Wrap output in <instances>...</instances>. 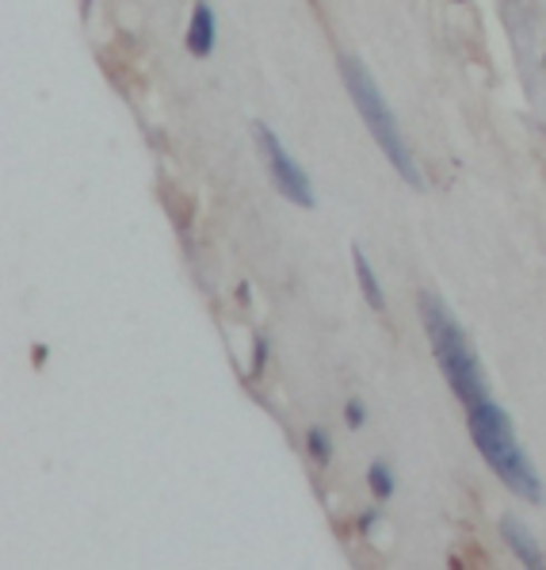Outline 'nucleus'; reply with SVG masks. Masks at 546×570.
Instances as JSON below:
<instances>
[{
	"mask_svg": "<svg viewBox=\"0 0 546 570\" xmlns=\"http://www.w3.org/2000/svg\"><path fill=\"white\" fill-rule=\"evenodd\" d=\"M470 436H474V449L482 452V460L493 468V475L505 482L513 494L527 498V502H543L546 490L543 479L535 475V463L527 460V452L519 449L516 441V425L497 402H478L470 406Z\"/></svg>",
	"mask_w": 546,
	"mask_h": 570,
	"instance_id": "nucleus-1",
	"label": "nucleus"
},
{
	"mask_svg": "<svg viewBox=\"0 0 546 570\" xmlns=\"http://www.w3.org/2000/svg\"><path fill=\"white\" fill-rule=\"evenodd\" d=\"M340 73H345L348 96H351V104H356L359 116H364L367 130H371L375 146L390 157V165L398 169V177L405 184L420 188V173H417V165H413V154H409V146H405V135L398 130V119H394V111L386 108L383 92L375 89V81H371V73L364 69V61L340 58Z\"/></svg>",
	"mask_w": 546,
	"mask_h": 570,
	"instance_id": "nucleus-3",
	"label": "nucleus"
},
{
	"mask_svg": "<svg viewBox=\"0 0 546 570\" xmlns=\"http://www.w3.org/2000/svg\"><path fill=\"white\" fill-rule=\"evenodd\" d=\"M420 318H425L431 356H436L439 372L451 383V391L459 394L463 406L470 410V406H478V402H486L489 399L486 375H482L474 345L466 341V333L459 322H455V314L447 311V303L436 299V295H420Z\"/></svg>",
	"mask_w": 546,
	"mask_h": 570,
	"instance_id": "nucleus-2",
	"label": "nucleus"
},
{
	"mask_svg": "<svg viewBox=\"0 0 546 570\" xmlns=\"http://www.w3.org/2000/svg\"><path fill=\"white\" fill-rule=\"evenodd\" d=\"M188 50L196 58H207L210 50H215V12H210V4H196V12H191V23H188Z\"/></svg>",
	"mask_w": 546,
	"mask_h": 570,
	"instance_id": "nucleus-6",
	"label": "nucleus"
},
{
	"mask_svg": "<svg viewBox=\"0 0 546 570\" xmlns=\"http://www.w3.org/2000/svg\"><path fill=\"white\" fill-rule=\"evenodd\" d=\"M345 421H348L351 429H359V425H364V406H359V402H351V406H348V414H345Z\"/></svg>",
	"mask_w": 546,
	"mask_h": 570,
	"instance_id": "nucleus-10",
	"label": "nucleus"
},
{
	"mask_svg": "<svg viewBox=\"0 0 546 570\" xmlns=\"http://www.w3.org/2000/svg\"><path fill=\"white\" fill-rule=\"evenodd\" d=\"M252 135H257L260 157H264V165H268V177L279 188V196L290 199V204H298V207H314L317 204V199H314V184L302 173V165H298L295 157L284 150V146H279L276 130L264 127V122H257V127H252Z\"/></svg>",
	"mask_w": 546,
	"mask_h": 570,
	"instance_id": "nucleus-4",
	"label": "nucleus"
},
{
	"mask_svg": "<svg viewBox=\"0 0 546 570\" xmlns=\"http://www.w3.org/2000/svg\"><path fill=\"white\" fill-rule=\"evenodd\" d=\"M543 61H546V58H543Z\"/></svg>",
	"mask_w": 546,
	"mask_h": 570,
	"instance_id": "nucleus-11",
	"label": "nucleus"
},
{
	"mask_svg": "<svg viewBox=\"0 0 546 570\" xmlns=\"http://www.w3.org/2000/svg\"><path fill=\"white\" fill-rule=\"evenodd\" d=\"M500 532H505L508 548H513L516 556H519V563H524V567H546L539 543H535V537L527 532V524L519 521V517H505V521H500Z\"/></svg>",
	"mask_w": 546,
	"mask_h": 570,
	"instance_id": "nucleus-5",
	"label": "nucleus"
},
{
	"mask_svg": "<svg viewBox=\"0 0 546 570\" xmlns=\"http://www.w3.org/2000/svg\"><path fill=\"white\" fill-rule=\"evenodd\" d=\"M351 265H356V279H359V292H364V299L371 311H386V299H383V287H378L371 265H367L364 249L359 245H351Z\"/></svg>",
	"mask_w": 546,
	"mask_h": 570,
	"instance_id": "nucleus-7",
	"label": "nucleus"
},
{
	"mask_svg": "<svg viewBox=\"0 0 546 570\" xmlns=\"http://www.w3.org/2000/svg\"><path fill=\"white\" fill-rule=\"evenodd\" d=\"M367 487H371V494L378 502H386V498H394V479H390V468L386 463H371V471H367Z\"/></svg>",
	"mask_w": 546,
	"mask_h": 570,
	"instance_id": "nucleus-8",
	"label": "nucleus"
},
{
	"mask_svg": "<svg viewBox=\"0 0 546 570\" xmlns=\"http://www.w3.org/2000/svg\"><path fill=\"white\" fill-rule=\"evenodd\" d=\"M306 444H310V455L317 463H329L332 460V444H329V436L321 433V429H310L306 433Z\"/></svg>",
	"mask_w": 546,
	"mask_h": 570,
	"instance_id": "nucleus-9",
	"label": "nucleus"
}]
</instances>
